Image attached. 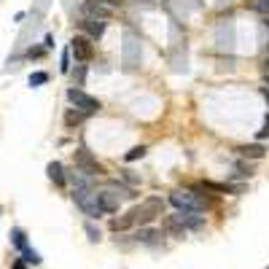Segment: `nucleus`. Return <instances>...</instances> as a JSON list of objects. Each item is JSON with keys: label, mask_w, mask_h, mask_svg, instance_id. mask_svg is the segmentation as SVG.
Masks as SVG:
<instances>
[{"label": "nucleus", "mask_w": 269, "mask_h": 269, "mask_svg": "<svg viewBox=\"0 0 269 269\" xmlns=\"http://www.w3.org/2000/svg\"><path fill=\"white\" fill-rule=\"evenodd\" d=\"M146 156V146H134L132 151L124 153V162H134V159H143Z\"/></svg>", "instance_id": "aec40b11"}, {"label": "nucleus", "mask_w": 269, "mask_h": 269, "mask_svg": "<svg viewBox=\"0 0 269 269\" xmlns=\"http://www.w3.org/2000/svg\"><path fill=\"white\" fill-rule=\"evenodd\" d=\"M261 94H264V97H266V102H269V84H266V86H261Z\"/></svg>", "instance_id": "c756f323"}, {"label": "nucleus", "mask_w": 269, "mask_h": 269, "mask_svg": "<svg viewBox=\"0 0 269 269\" xmlns=\"http://www.w3.org/2000/svg\"><path fill=\"white\" fill-rule=\"evenodd\" d=\"M46 81H49V73H33L30 75V86H41Z\"/></svg>", "instance_id": "b1692460"}, {"label": "nucleus", "mask_w": 269, "mask_h": 269, "mask_svg": "<svg viewBox=\"0 0 269 269\" xmlns=\"http://www.w3.org/2000/svg\"><path fill=\"white\" fill-rule=\"evenodd\" d=\"M100 3H105V6H119L121 0H100Z\"/></svg>", "instance_id": "c85d7f7f"}, {"label": "nucleus", "mask_w": 269, "mask_h": 269, "mask_svg": "<svg viewBox=\"0 0 269 269\" xmlns=\"http://www.w3.org/2000/svg\"><path fill=\"white\" fill-rule=\"evenodd\" d=\"M84 16H100V19H108L111 11L100 3V0H86V3H84Z\"/></svg>", "instance_id": "9b49d317"}, {"label": "nucleus", "mask_w": 269, "mask_h": 269, "mask_svg": "<svg viewBox=\"0 0 269 269\" xmlns=\"http://www.w3.org/2000/svg\"><path fill=\"white\" fill-rule=\"evenodd\" d=\"M162 234L183 237V234H186V229H183V224L178 221V216H165V218H162Z\"/></svg>", "instance_id": "9d476101"}, {"label": "nucleus", "mask_w": 269, "mask_h": 269, "mask_svg": "<svg viewBox=\"0 0 269 269\" xmlns=\"http://www.w3.org/2000/svg\"><path fill=\"white\" fill-rule=\"evenodd\" d=\"M14 269H24V261H14Z\"/></svg>", "instance_id": "7c9ffc66"}, {"label": "nucleus", "mask_w": 269, "mask_h": 269, "mask_svg": "<svg viewBox=\"0 0 269 269\" xmlns=\"http://www.w3.org/2000/svg\"><path fill=\"white\" fill-rule=\"evenodd\" d=\"M251 175H253V167L251 165H245V162H237V165H234L232 178H251Z\"/></svg>", "instance_id": "6ab92c4d"}, {"label": "nucleus", "mask_w": 269, "mask_h": 269, "mask_svg": "<svg viewBox=\"0 0 269 269\" xmlns=\"http://www.w3.org/2000/svg\"><path fill=\"white\" fill-rule=\"evenodd\" d=\"M261 73H264V78H266V84H269V57H266L264 65H261Z\"/></svg>", "instance_id": "cd10ccee"}, {"label": "nucleus", "mask_w": 269, "mask_h": 269, "mask_svg": "<svg viewBox=\"0 0 269 269\" xmlns=\"http://www.w3.org/2000/svg\"><path fill=\"white\" fill-rule=\"evenodd\" d=\"M105 27H108V22H105V19H100V16H84V19H81V30H84L86 35H89L92 41L102 38Z\"/></svg>", "instance_id": "0eeeda50"}, {"label": "nucleus", "mask_w": 269, "mask_h": 269, "mask_svg": "<svg viewBox=\"0 0 269 269\" xmlns=\"http://www.w3.org/2000/svg\"><path fill=\"white\" fill-rule=\"evenodd\" d=\"M67 100L73 102V108H75V111L86 113V116H92V113H100V108H102L97 97L86 94L84 89H75V86H70V89H67Z\"/></svg>", "instance_id": "20e7f679"}, {"label": "nucleus", "mask_w": 269, "mask_h": 269, "mask_svg": "<svg viewBox=\"0 0 269 269\" xmlns=\"http://www.w3.org/2000/svg\"><path fill=\"white\" fill-rule=\"evenodd\" d=\"M70 54L75 57V62H89L94 57V43L89 35H75L70 41Z\"/></svg>", "instance_id": "423d86ee"}, {"label": "nucleus", "mask_w": 269, "mask_h": 269, "mask_svg": "<svg viewBox=\"0 0 269 269\" xmlns=\"http://www.w3.org/2000/svg\"><path fill=\"white\" fill-rule=\"evenodd\" d=\"M0 213H3V207H0Z\"/></svg>", "instance_id": "2f4dec72"}, {"label": "nucleus", "mask_w": 269, "mask_h": 269, "mask_svg": "<svg viewBox=\"0 0 269 269\" xmlns=\"http://www.w3.org/2000/svg\"><path fill=\"white\" fill-rule=\"evenodd\" d=\"M239 153H243L245 159H264L266 156V148L261 146V143H253V146H243V148H239Z\"/></svg>", "instance_id": "2eb2a0df"}, {"label": "nucleus", "mask_w": 269, "mask_h": 269, "mask_svg": "<svg viewBox=\"0 0 269 269\" xmlns=\"http://www.w3.org/2000/svg\"><path fill=\"white\" fill-rule=\"evenodd\" d=\"M178 221L183 224V229H191V232H199L205 226V216H199L197 210H178Z\"/></svg>", "instance_id": "1a4fd4ad"}, {"label": "nucleus", "mask_w": 269, "mask_h": 269, "mask_svg": "<svg viewBox=\"0 0 269 269\" xmlns=\"http://www.w3.org/2000/svg\"><path fill=\"white\" fill-rule=\"evenodd\" d=\"M84 116H86V113H81V111L70 108V111L65 113V124H67V129H75V127H81V124H84Z\"/></svg>", "instance_id": "dca6fc26"}, {"label": "nucleus", "mask_w": 269, "mask_h": 269, "mask_svg": "<svg viewBox=\"0 0 269 269\" xmlns=\"http://www.w3.org/2000/svg\"><path fill=\"white\" fill-rule=\"evenodd\" d=\"M46 172H49V178L54 180L57 186H65V183H67V175H65V170H62L60 162H51V165L46 167Z\"/></svg>", "instance_id": "4468645a"}, {"label": "nucleus", "mask_w": 269, "mask_h": 269, "mask_svg": "<svg viewBox=\"0 0 269 269\" xmlns=\"http://www.w3.org/2000/svg\"><path fill=\"white\" fill-rule=\"evenodd\" d=\"M11 243H14L16 251H27V234L22 232V229H14L11 232Z\"/></svg>", "instance_id": "a211bd4d"}, {"label": "nucleus", "mask_w": 269, "mask_h": 269, "mask_svg": "<svg viewBox=\"0 0 269 269\" xmlns=\"http://www.w3.org/2000/svg\"><path fill=\"white\" fill-rule=\"evenodd\" d=\"M84 232L89 234V239H92V243H100V229L94 226L92 221H86V224H84Z\"/></svg>", "instance_id": "412c9836"}, {"label": "nucleus", "mask_w": 269, "mask_h": 269, "mask_svg": "<svg viewBox=\"0 0 269 269\" xmlns=\"http://www.w3.org/2000/svg\"><path fill=\"white\" fill-rule=\"evenodd\" d=\"M73 162H75V167H78L81 172H86L89 178H94V175H105L102 165L92 156V151H86V148H75V151H73Z\"/></svg>", "instance_id": "39448f33"}, {"label": "nucleus", "mask_w": 269, "mask_h": 269, "mask_svg": "<svg viewBox=\"0 0 269 269\" xmlns=\"http://www.w3.org/2000/svg\"><path fill=\"white\" fill-rule=\"evenodd\" d=\"M60 70H62V73H70V49L62 51V65H60Z\"/></svg>", "instance_id": "a878e982"}, {"label": "nucleus", "mask_w": 269, "mask_h": 269, "mask_svg": "<svg viewBox=\"0 0 269 269\" xmlns=\"http://www.w3.org/2000/svg\"><path fill=\"white\" fill-rule=\"evenodd\" d=\"M97 205L102 207V213H116L121 205V197L111 189H102V191H97Z\"/></svg>", "instance_id": "6e6552de"}, {"label": "nucleus", "mask_w": 269, "mask_h": 269, "mask_svg": "<svg viewBox=\"0 0 269 269\" xmlns=\"http://www.w3.org/2000/svg\"><path fill=\"white\" fill-rule=\"evenodd\" d=\"M108 189H111V191H116V194H119L121 199H132V197H134V191H132V189H127L124 183H119V180H111Z\"/></svg>", "instance_id": "f3484780"}, {"label": "nucleus", "mask_w": 269, "mask_h": 269, "mask_svg": "<svg viewBox=\"0 0 269 269\" xmlns=\"http://www.w3.org/2000/svg\"><path fill=\"white\" fill-rule=\"evenodd\" d=\"M22 256H24L27 264H41V256H38L35 251H30V248H27V251H22Z\"/></svg>", "instance_id": "393cba45"}, {"label": "nucleus", "mask_w": 269, "mask_h": 269, "mask_svg": "<svg viewBox=\"0 0 269 269\" xmlns=\"http://www.w3.org/2000/svg\"><path fill=\"white\" fill-rule=\"evenodd\" d=\"M251 8H253V11H258V14H269V0H253V3H251Z\"/></svg>", "instance_id": "5701e85b"}, {"label": "nucleus", "mask_w": 269, "mask_h": 269, "mask_svg": "<svg viewBox=\"0 0 269 269\" xmlns=\"http://www.w3.org/2000/svg\"><path fill=\"white\" fill-rule=\"evenodd\" d=\"M73 202L84 210V216H89V218H100L102 216V207L97 205V191H94L92 186L73 189Z\"/></svg>", "instance_id": "7ed1b4c3"}, {"label": "nucleus", "mask_w": 269, "mask_h": 269, "mask_svg": "<svg viewBox=\"0 0 269 269\" xmlns=\"http://www.w3.org/2000/svg\"><path fill=\"white\" fill-rule=\"evenodd\" d=\"M159 237H162V232H159V229H151V226H140V232L134 234V239L143 243V245H156Z\"/></svg>", "instance_id": "f8f14e48"}, {"label": "nucleus", "mask_w": 269, "mask_h": 269, "mask_svg": "<svg viewBox=\"0 0 269 269\" xmlns=\"http://www.w3.org/2000/svg\"><path fill=\"white\" fill-rule=\"evenodd\" d=\"M73 73V84H84V78H86V65H78V67H75V70H70Z\"/></svg>", "instance_id": "4be33fe9"}, {"label": "nucleus", "mask_w": 269, "mask_h": 269, "mask_svg": "<svg viewBox=\"0 0 269 269\" xmlns=\"http://www.w3.org/2000/svg\"><path fill=\"white\" fill-rule=\"evenodd\" d=\"M143 62V49H140V38L134 33L124 35V46H121V67L124 73H134Z\"/></svg>", "instance_id": "f257e3e1"}, {"label": "nucleus", "mask_w": 269, "mask_h": 269, "mask_svg": "<svg viewBox=\"0 0 269 269\" xmlns=\"http://www.w3.org/2000/svg\"><path fill=\"white\" fill-rule=\"evenodd\" d=\"M269 138V116H266V121H264V127L258 129V140H266Z\"/></svg>", "instance_id": "bb28decb"}, {"label": "nucleus", "mask_w": 269, "mask_h": 269, "mask_svg": "<svg viewBox=\"0 0 269 269\" xmlns=\"http://www.w3.org/2000/svg\"><path fill=\"white\" fill-rule=\"evenodd\" d=\"M132 216H134V224L148 226L159 216H165V199L162 197H148L146 202H140L138 207H132Z\"/></svg>", "instance_id": "f03ea898"}, {"label": "nucleus", "mask_w": 269, "mask_h": 269, "mask_svg": "<svg viewBox=\"0 0 269 269\" xmlns=\"http://www.w3.org/2000/svg\"><path fill=\"white\" fill-rule=\"evenodd\" d=\"M132 226H134V216H132V210L111 221V229H113V232H127V229H132Z\"/></svg>", "instance_id": "ddd939ff"}]
</instances>
